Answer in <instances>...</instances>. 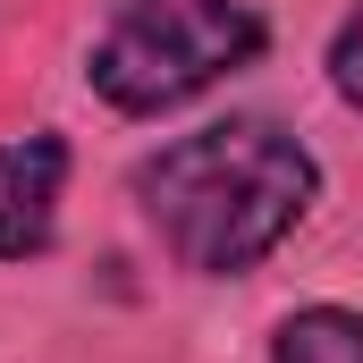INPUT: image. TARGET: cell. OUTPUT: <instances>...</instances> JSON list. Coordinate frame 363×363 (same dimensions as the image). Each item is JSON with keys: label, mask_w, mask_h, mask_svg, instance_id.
Wrapping results in <instances>:
<instances>
[{"label": "cell", "mask_w": 363, "mask_h": 363, "mask_svg": "<svg viewBox=\"0 0 363 363\" xmlns=\"http://www.w3.org/2000/svg\"><path fill=\"white\" fill-rule=\"evenodd\" d=\"M321 203V161L279 118H220L135 169V211L194 279H245Z\"/></svg>", "instance_id": "obj_1"}, {"label": "cell", "mask_w": 363, "mask_h": 363, "mask_svg": "<svg viewBox=\"0 0 363 363\" xmlns=\"http://www.w3.org/2000/svg\"><path fill=\"white\" fill-rule=\"evenodd\" d=\"M254 60H262V17L245 0H110L85 77L110 110L161 118Z\"/></svg>", "instance_id": "obj_2"}, {"label": "cell", "mask_w": 363, "mask_h": 363, "mask_svg": "<svg viewBox=\"0 0 363 363\" xmlns=\"http://www.w3.org/2000/svg\"><path fill=\"white\" fill-rule=\"evenodd\" d=\"M60 186H68V144L51 127L0 144V262H26L60 228Z\"/></svg>", "instance_id": "obj_3"}, {"label": "cell", "mask_w": 363, "mask_h": 363, "mask_svg": "<svg viewBox=\"0 0 363 363\" xmlns=\"http://www.w3.org/2000/svg\"><path fill=\"white\" fill-rule=\"evenodd\" d=\"M271 363H363V313L347 304H304L271 338Z\"/></svg>", "instance_id": "obj_4"}, {"label": "cell", "mask_w": 363, "mask_h": 363, "mask_svg": "<svg viewBox=\"0 0 363 363\" xmlns=\"http://www.w3.org/2000/svg\"><path fill=\"white\" fill-rule=\"evenodd\" d=\"M330 85H338L347 110H363V0L347 9V26L330 34Z\"/></svg>", "instance_id": "obj_5"}]
</instances>
